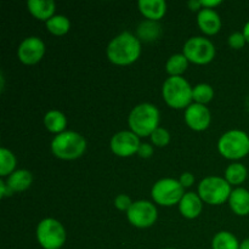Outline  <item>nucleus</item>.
I'll return each instance as SVG.
<instances>
[{"mask_svg": "<svg viewBox=\"0 0 249 249\" xmlns=\"http://www.w3.org/2000/svg\"><path fill=\"white\" fill-rule=\"evenodd\" d=\"M197 23L199 29L207 36H214L221 28V19L214 9H201L197 15Z\"/></svg>", "mask_w": 249, "mask_h": 249, "instance_id": "obj_14", "label": "nucleus"}, {"mask_svg": "<svg viewBox=\"0 0 249 249\" xmlns=\"http://www.w3.org/2000/svg\"><path fill=\"white\" fill-rule=\"evenodd\" d=\"M130 130L139 138L151 136L160 124V111L152 104H140L131 109L128 118Z\"/></svg>", "mask_w": 249, "mask_h": 249, "instance_id": "obj_2", "label": "nucleus"}, {"mask_svg": "<svg viewBox=\"0 0 249 249\" xmlns=\"http://www.w3.org/2000/svg\"><path fill=\"white\" fill-rule=\"evenodd\" d=\"M138 155L141 158H150L153 155V147L150 143H141L140 147H139Z\"/></svg>", "mask_w": 249, "mask_h": 249, "instance_id": "obj_31", "label": "nucleus"}, {"mask_svg": "<svg viewBox=\"0 0 249 249\" xmlns=\"http://www.w3.org/2000/svg\"><path fill=\"white\" fill-rule=\"evenodd\" d=\"M32 181H33V177H32L31 172L26 169H18L9 175L6 184L14 192H22L29 189Z\"/></svg>", "mask_w": 249, "mask_h": 249, "instance_id": "obj_19", "label": "nucleus"}, {"mask_svg": "<svg viewBox=\"0 0 249 249\" xmlns=\"http://www.w3.org/2000/svg\"><path fill=\"white\" fill-rule=\"evenodd\" d=\"M201 4L204 9H214L221 4L220 0H201Z\"/></svg>", "mask_w": 249, "mask_h": 249, "instance_id": "obj_34", "label": "nucleus"}, {"mask_svg": "<svg viewBox=\"0 0 249 249\" xmlns=\"http://www.w3.org/2000/svg\"><path fill=\"white\" fill-rule=\"evenodd\" d=\"M182 51L189 62L196 63V65H207V63L212 62L215 56L214 44L203 36L190 38L185 43Z\"/></svg>", "mask_w": 249, "mask_h": 249, "instance_id": "obj_9", "label": "nucleus"}, {"mask_svg": "<svg viewBox=\"0 0 249 249\" xmlns=\"http://www.w3.org/2000/svg\"><path fill=\"white\" fill-rule=\"evenodd\" d=\"M248 170L241 163H232L225 170V180L230 185H240L247 179Z\"/></svg>", "mask_w": 249, "mask_h": 249, "instance_id": "obj_24", "label": "nucleus"}, {"mask_svg": "<svg viewBox=\"0 0 249 249\" xmlns=\"http://www.w3.org/2000/svg\"><path fill=\"white\" fill-rule=\"evenodd\" d=\"M44 124H45V128L48 129L50 133L53 134H61L65 131L66 126H67V118H66L65 114L60 111H49L48 113L44 117Z\"/></svg>", "mask_w": 249, "mask_h": 249, "instance_id": "obj_21", "label": "nucleus"}, {"mask_svg": "<svg viewBox=\"0 0 249 249\" xmlns=\"http://www.w3.org/2000/svg\"><path fill=\"white\" fill-rule=\"evenodd\" d=\"M246 41L247 40H246L245 36H243V33H241V32H235V33H232L229 36V45L232 49L243 48Z\"/></svg>", "mask_w": 249, "mask_h": 249, "instance_id": "obj_29", "label": "nucleus"}, {"mask_svg": "<svg viewBox=\"0 0 249 249\" xmlns=\"http://www.w3.org/2000/svg\"><path fill=\"white\" fill-rule=\"evenodd\" d=\"M66 237L65 228L56 219H44L36 228V240L44 249H60L65 245Z\"/></svg>", "mask_w": 249, "mask_h": 249, "instance_id": "obj_7", "label": "nucleus"}, {"mask_svg": "<svg viewBox=\"0 0 249 249\" xmlns=\"http://www.w3.org/2000/svg\"><path fill=\"white\" fill-rule=\"evenodd\" d=\"M202 199L195 192H187L184 195L179 203V211L182 216L186 219H195L201 214L203 204Z\"/></svg>", "mask_w": 249, "mask_h": 249, "instance_id": "obj_15", "label": "nucleus"}, {"mask_svg": "<svg viewBox=\"0 0 249 249\" xmlns=\"http://www.w3.org/2000/svg\"><path fill=\"white\" fill-rule=\"evenodd\" d=\"M240 249H249V238H246L243 242L240 243Z\"/></svg>", "mask_w": 249, "mask_h": 249, "instance_id": "obj_37", "label": "nucleus"}, {"mask_svg": "<svg viewBox=\"0 0 249 249\" xmlns=\"http://www.w3.org/2000/svg\"><path fill=\"white\" fill-rule=\"evenodd\" d=\"M164 249H175V248H164Z\"/></svg>", "mask_w": 249, "mask_h": 249, "instance_id": "obj_38", "label": "nucleus"}, {"mask_svg": "<svg viewBox=\"0 0 249 249\" xmlns=\"http://www.w3.org/2000/svg\"><path fill=\"white\" fill-rule=\"evenodd\" d=\"M231 211L240 216H246L249 214V191L242 187L235 189L229 198Z\"/></svg>", "mask_w": 249, "mask_h": 249, "instance_id": "obj_17", "label": "nucleus"}, {"mask_svg": "<svg viewBox=\"0 0 249 249\" xmlns=\"http://www.w3.org/2000/svg\"><path fill=\"white\" fill-rule=\"evenodd\" d=\"M214 97V89L209 84H202L196 85L192 91V99L195 100V104L206 105L212 101Z\"/></svg>", "mask_w": 249, "mask_h": 249, "instance_id": "obj_27", "label": "nucleus"}, {"mask_svg": "<svg viewBox=\"0 0 249 249\" xmlns=\"http://www.w3.org/2000/svg\"><path fill=\"white\" fill-rule=\"evenodd\" d=\"M126 216L133 226L139 229H146L156 223L158 218V212L155 204L151 202L136 201L133 202L129 211L126 212Z\"/></svg>", "mask_w": 249, "mask_h": 249, "instance_id": "obj_10", "label": "nucleus"}, {"mask_svg": "<svg viewBox=\"0 0 249 249\" xmlns=\"http://www.w3.org/2000/svg\"><path fill=\"white\" fill-rule=\"evenodd\" d=\"M27 7L36 18L46 22L53 16L56 5L53 0H29Z\"/></svg>", "mask_w": 249, "mask_h": 249, "instance_id": "obj_18", "label": "nucleus"}, {"mask_svg": "<svg viewBox=\"0 0 249 249\" xmlns=\"http://www.w3.org/2000/svg\"><path fill=\"white\" fill-rule=\"evenodd\" d=\"M212 249H240V242L233 233L220 231L212 241Z\"/></svg>", "mask_w": 249, "mask_h": 249, "instance_id": "obj_23", "label": "nucleus"}, {"mask_svg": "<svg viewBox=\"0 0 249 249\" xmlns=\"http://www.w3.org/2000/svg\"><path fill=\"white\" fill-rule=\"evenodd\" d=\"M194 88L185 78L169 77L162 88V95L165 104L172 108L181 109L191 105Z\"/></svg>", "mask_w": 249, "mask_h": 249, "instance_id": "obj_4", "label": "nucleus"}, {"mask_svg": "<svg viewBox=\"0 0 249 249\" xmlns=\"http://www.w3.org/2000/svg\"><path fill=\"white\" fill-rule=\"evenodd\" d=\"M133 202H131L130 197L126 196V195H119V196L116 197L114 199V206H116L117 209L119 211H129V208L131 207Z\"/></svg>", "mask_w": 249, "mask_h": 249, "instance_id": "obj_30", "label": "nucleus"}, {"mask_svg": "<svg viewBox=\"0 0 249 249\" xmlns=\"http://www.w3.org/2000/svg\"><path fill=\"white\" fill-rule=\"evenodd\" d=\"M140 145V139L131 130L119 131L111 139L112 152L119 157H130L135 155L138 153Z\"/></svg>", "mask_w": 249, "mask_h": 249, "instance_id": "obj_11", "label": "nucleus"}, {"mask_svg": "<svg viewBox=\"0 0 249 249\" xmlns=\"http://www.w3.org/2000/svg\"><path fill=\"white\" fill-rule=\"evenodd\" d=\"M185 122L192 130H206L211 124V112L204 105L191 104L185 111Z\"/></svg>", "mask_w": 249, "mask_h": 249, "instance_id": "obj_13", "label": "nucleus"}, {"mask_svg": "<svg viewBox=\"0 0 249 249\" xmlns=\"http://www.w3.org/2000/svg\"><path fill=\"white\" fill-rule=\"evenodd\" d=\"M218 150L228 160H241L249 153V136L242 130H230L221 135Z\"/></svg>", "mask_w": 249, "mask_h": 249, "instance_id": "obj_6", "label": "nucleus"}, {"mask_svg": "<svg viewBox=\"0 0 249 249\" xmlns=\"http://www.w3.org/2000/svg\"><path fill=\"white\" fill-rule=\"evenodd\" d=\"M231 192V185L220 177L204 178L198 185V196L202 201L212 206L223 204L230 198Z\"/></svg>", "mask_w": 249, "mask_h": 249, "instance_id": "obj_5", "label": "nucleus"}, {"mask_svg": "<svg viewBox=\"0 0 249 249\" xmlns=\"http://www.w3.org/2000/svg\"><path fill=\"white\" fill-rule=\"evenodd\" d=\"M139 9L146 18L158 22L167 12V4L164 0H140Z\"/></svg>", "mask_w": 249, "mask_h": 249, "instance_id": "obj_16", "label": "nucleus"}, {"mask_svg": "<svg viewBox=\"0 0 249 249\" xmlns=\"http://www.w3.org/2000/svg\"><path fill=\"white\" fill-rule=\"evenodd\" d=\"M46 28L50 33H53V36H65L66 33H68L71 27L70 19L67 18L63 15H56L53 16L50 19L45 22Z\"/></svg>", "mask_w": 249, "mask_h": 249, "instance_id": "obj_25", "label": "nucleus"}, {"mask_svg": "<svg viewBox=\"0 0 249 249\" xmlns=\"http://www.w3.org/2000/svg\"><path fill=\"white\" fill-rule=\"evenodd\" d=\"M243 36H245L246 40L249 43V21L245 24V27H243Z\"/></svg>", "mask_w": 249, "mask_h": 249, "instance_id": "obj_36", "label": "nucleus"}, {"mask_svg": "<svg viewBox=\"0 0 249 249\" xmlns=\"http://www.w3.org/2000/svg\"><path fill=\"white\" fill-rule=\"evenodd\" d=\"M106 53L108 60L114 65H131L140 57L141 43L133 33L123 32L109 41Z\"/></svg>", "mask_w": 249, "mask_h": 249, "instance_id": "obj_1", "label": "nucleus"}, {"mask_svg": "<svg viewBox=\"0 0 249 249\" xmlns=\"http://www.w3.org/2000/svg\"><path fill=\"white\" fill-rule=\"evenodd\" d=\"M45 53V44L38 36H28L23 39L17 49V56L24 65H36Z\"/></svg>", "mask_w": 249, "mask_h": 249, "instance_id": "obj_12", "label": "nucleus"}, {"mask_svg": "<svg viewBox=\"0 0 249 249\" xmlns=\"http://www.w3.org/2000/svg\"><path fill=\"white\" fill-rule=\"evenodd\" d=\"M87 150V140L80 134L68 130L58 134L51 142L53 156L63 160H73L82 157Z\"/></svg>", "mask_w": 249, "mask_h": 249, "instance_id": "obj_3", "label": "nucleus"}, {"mask_svg": "<svg viewBox=\"0 0 249 249\" xmlns=\"http://www.w3.org/2000/svg\"><path fill=\"white\" fill-rule=\"evenodd\" d=\"M184 195V187L179 180L170 179V178L158 180L151 190L153 201L163 207H172L180 203Z\"/></svg>", "mask_w": 249, "mask_h": 249, "instance_id": "obj_8", "label": "nucleus"}, {"mask_svg": "<svg viewBox=\"0 0 249 249\" xmlns=\"http://www.w3.org/2000/svg\"><path fill=\"white\" fill-rule=\"evenodd\" d=\"M0 189H1V195H0V196H1V198L10 197V196H12V194H14V191H12V190L7 186V184L4 181V180H0Z\"/></svg>", "mask_w": 249, "mask_h": 249, "instance_id": "obj_33", "label": "nucleus"}, {"mask_svg": "<svg viewBox=\"0 0 249 249\" xmlns=\"http://www.w3.org/2000/svg\"><path fill=\"white\" fill-rule=\"evenodd\" d=\"M187 5H189L190 10H192V11H197V10H201V7H202L201 0H190V1L187 2Z\"/></svg>", "mask_w": 249, "mask_h": 249, "instance_id": "obj_35", "label": "nucleus"}, {"mask_svg": "<svg viewBox=\"0 0 249 249\" xmlns=\"http://www.w3.org/2000/svg\"><path fill=\"white\" fill-rule=\"evenodd\" d=\"M15 167H16V157L11 151L2 147L0 150V175L6 177L12 174L15 172Z\"/></svg>", "mask_w": 249, "mask_h": 249, "instance_id": "obj_26", "label": "nucleus"}, {"mask_svg": "<svg viewBox=\"0 0 249 249\" xmlns=\"http://www.w3.org/2000/svg\"><path fill=\"white\" fill-rule=\"evenodd\" d=\"M160 33H162L160 24L157 21H151V19H146V21L141 22L139 24L138 29H136L139 40H142L145 43L157 40L160 38Z\"/></svg>", "mask_w": 249, "mask_h": 249, "instance_id": "obj_20", "label": "nucleus"}, {"mask_svg": "<svg viewBox=\"0 0 249 249\" xmlns=\"http://www.w3.org/2000/svg\"><path fill=\"white\" fill-rule=\"evenodd\" d=\"M151 141L153 145L158 146V147H164L170 142L169 131L165 130L164 128H157L151 134Z\"/></svg>", "mask_w": 249, "mask_h": 249, "instance_id": "obj_28", "label": "nucleus"}, {"mask_svg": "<svg viewBox=\"0 0 249 249\" xmlns=\"http://www.w3.org/2000/svg\"><path fill=\"white\" fill-rule=\"evenodd\" d=\"M189 60L185 57L184 53H175L168 58L165 63V71L170 77H181L182 73L187 70Z\"/></svg>", "mask_w": 249, "mask_h": 249, "instance_id": "obj_22", "label": "nucleus"}, {"mask_svg": "<svg viewBox=\"0 0 249 249\" xmlns=\"http://www.w3.org/2000/svg\"><path fill=\"white\" fill-rule=\"evenodd\" d=\"M179 181H180V184L182 185V187H184V189H185V187H190V186H192V185H194L195 177L191 174V173L186 172V173H184V174H181Z\"/></svg>", "mask_w": 249, "mask_h": 249, "instance_id": "obj_32", "label": "nucleus"}]
</instances>
